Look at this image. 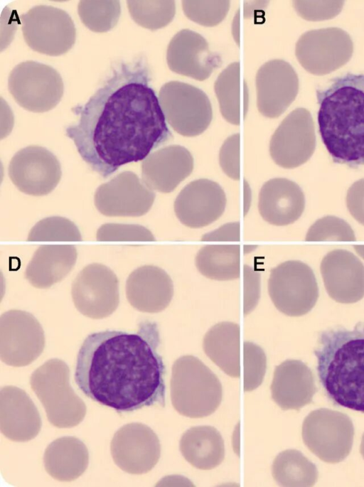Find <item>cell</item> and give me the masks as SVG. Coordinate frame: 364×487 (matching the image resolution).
<instances>
[{
    "label": "cell",
    "instance_id": "cell-25",
    "mask_svg": "<svg viewBox=\"0 0 364 487\" xmlns=\"http://www.w3.org/2000/svg\"><path fill=\"white\" fill-rule=\"evenodd\" d=\"M126 295L129 303L136 310L158 313L164 310L173 298V282L161 268L144 265L128 277Z\"/></svg>",
    "mask_w": 364,
    "mask_h": 487
},
{
    "label": "cell",
    "instance_id": "cell-14",
    "mask_svg": "<svg viewBox=\"0 0 364 487\" xmlns=\"http://www.w3.org/2000/svg\"><path fill=\"white\" fill-rule=\"evenodd\" d=\"M71 294L75 306L82 315L93 319H103L118 307L119 281L109 267L92 263L77 275Z\"/></svg>",
    "mask_w": 364,
    "mask_h": 487
},
{
    "label": "cell",
    "instance_id": "cell-5",
    "mask_svg": "<svg viewBox=\"0 0 364 487\" xmlns=\"http://www.w3.org/2000/svg\"><path fill=\"white\" fill-rule=\"evenodd\" d=\"M222 397L219 379L198 358L187 355L174 362L171 399L179 414L191 418L209 416L219 407Z\"/></svg>",
    "mask_w": 364,
    "mask_h": 487
},
{
    "label": "cell",
    "instance_id": "cell-48",
    "mask_svg": "<svg viewBox=\"0 0 364 487\" xmlns=\"http://www.w3.org/2000/svg\"><path fill=\"white\" fill-rule=\"evenodd\" d=\"M354 249L364 259V245H354Z\"/></svg>",
    "mask_w": 364,
    "mask_h": 487
},
{
    "label": "cell",
    "instance_id": "cell-31",
    "mask_svg": "<svg viewBox=\"0 0 364 487\" xmlns=\"http://www.w3.org/2000/svg\"><path fill=\"white\" fill-rule=\"evenodd\" d=\"M179 448L184 459L201 470L215 468L225 457L223 437L210 426L193 427L188 429L181 438Z\"/></svg>",
    "mask_w": 364,
    "mask_h": 487
},
{
    "label": "cell",
    "instance_id": "cell-47",
    "mask_svg": "<svg viewBox=\"0 0 364 487\" xmlns=\"http://www.w3.org/2000/svg\"><path fill=\"white\" fill-rule=\"evenodd\" d=\"M239 19H240V11H238L237 14L235 15V19H234V23L232 25V33H233V36L235 38V41L237 43V44H240L239 42V33L237 31V29H239Z\"/></svg>",
    "mask_w": 364,
    "mask_h": 487
},
{
    "label": "cell",
    "instance_id": "cell-32",
    "mask_svg": "<svg viewBox=\"0 0 364 487\" xmlns=\"http://www.w3.org/2000/svg\"><path fill=\"white\" fill-rule=\"evenodd\" d=\"M198 270L207 278L226 281L240 276L239 245H208L196 257Z\"/></svg>",
    "mask_w": 364,
    "mask_h": 487
},
{
    "label": "cell",
    "instance_id": "cell-42",
    "mask_svg": "<svg viewBox=\"0 0 364 487\" xmlns=\"http://www.w3.org/2000/svg\"><path fill=\"white\" fill-rule=\"evenodd\" d=\"M296 13L307 21L331 19L337 16L343 6V1H294Z\"/></svg>",
    "mask_w": 364,
    "mask_h": 487
},
{
    "label": "cell",
    "instance_id": "cell-3",
    "mask_svg": "<svg viewBox=\"0 0 364 487\" xmlns=\"http://www.w3.org/2000/svg\"><path fill=\"white\" fill-rule=\"evenodd\" d=\"M316 92L318 131L333 162L364 165V73H346Z\"/></svg>",
    "mask_w": 364,
    "mask_h": 487
},
{
    "label": "cell",
    "instance_id": "cell-28",
    "mask_svg": "<svg viewBox=\"0 0 364 487\" xmlns=\"http://www.w3.org/2000/svg\"><path fill=\"white\" fill-rule=\"evenodd\" d=\"M77 256L73 245H41L27 265L25 277L34 287L48 288L68 275Z\"/></svg>",
    "mask_w": 364,
    "mask_h": 487
},
{
    "label": "cell",
    "instance_id": "cell-11",
    "mask_svg": "<svg viewBox=\"0 0 364 487\" xmlns=\"http://www.w3.org/2000/svg\"><path fill=\"white\" fill-rule=\"evenodd\" d=\"M23 38L33 50L51 56L67 53L74 45L76 29L69 14L58 8L38 5L21 16Z\"/></svg>",
    "mask_w": 364,
    "mask_h": 487
},
{
    "label": "cell",
    "instance_id": "cell-7",
    "mask_svg": "<svg viewBox=\"0 0 364 487\" xmlns=\"http://www.w3.org/2000/svg\"><path fill=\"white\" fill-rule=\"evenodd\" d=\"M159 100L168 124L179 134L196 137L205 132L213 119L207 95L179 81H170L160 89Z\"/></svg>",
    "mask_w": 364,
    "mask_h": 487
},
{
    "label": "cell",
    "instance_id": "cell-23",
    "mask_svg": "<svg viewBox=\"0 0 364 487\" xmlns=\"http://www.w3.org/2000/svg\"><path fill=\"white\" fill-rule=\"evenodd\" d=\"M38 410L22 389L5 386L0 390V428L9 439L24 442L34 439L41 431Z\"/></svg>",
    "mask_w": 364,
    "mask_h": 487
},
{
    "label": "cell",
    "instance_id": "cell-16",
    "mask_svg": "<svg viewBox=\"0 0 364 487\" xmlns=\"http://www.w3.org/2000/svg\"><path fill=\"white\" fill-rule=\"evenodd\" d=\"M155 196L136 174L124 171L98 187L95 205L106 216L139 217L151 209Z\"/></svg>",
    "mask_w": 364,
    "mask_h": 487
},
{
    "label": "cell",
    "instance_id": "cell-35",
    "mask_svg": "<svg viewBox=\"0 0 364 487\" xmlns=\"http://www.w3.org/2000/svg\"><path fill=\"white\" fill-rule=\"evenodd\" d=\"M127 4L132 18L151 31L167 26L176 13L173 0H128Z\"/></svg>",
    "mask_w": 364,
    "mask_h": 487
},
{
    "label": "cell",
    "instance_id": "cell-26",
    "mask_svg": "<svg viewBox=\"0 0 364 487\" xmlns=\"http://www.w3.org/2000/svg\"><path fill=\"white\" fill-rule=\"evenodd\" d=\"M304 208V194L299 186L291 180L272 178L260 189L259 212L272 225L284 226L294 223L301 217Z\"/></svg>",
    "mask_w": 364,
    "mask_h": 487
},
{
    "label": "cell",
    "instance_id": "cell-43",
    "mask_svg": "<svg viewBox=\"0 0 364 487\" xmlns=\"http://www.w3.org/2000/svg\"><path fill=\"white\" fill-rule=\"evenodd\" d=\"M240 136L234 134L226 139L219 153V163L223 172L234 180L240 178Z\"/></svg>",
    "mask_w": 364,
    "mask_h": 487
},
{
    "label": "cell",
    "instance_id": "cell-45",
    "mask_svg": "<svg viewBox=\"0 0 364 487\" xmlns=\"http://www.w3.org/2000/svg\"><path fill=\"white\" fill-rule=\"evenodd\" d=\"M346 205L350 215L364 225V178L356 181L350 186Z\"/></svg>",
    "mask_w": 364,
    "mask_h": 487
},
{
    "label": "cell",
    "instance_id": "cell-46",
    "mask_svg": "<svg viewBox=\"0 0 364 487\" xmlns=\"http://www.w3.org/2000/svg\"><path fill=\"white\" fill-rule=\"evenodd\" d=\"M240 225L239 222L229 223L214 231L205 234L203 241H240Z\"/></svg>",
    "mask_w": 364,
    "mask_h": 487
},
{
    "label": "cell",
    "instance_id": "cell-17",
    "mask_svg": "<svg viewBox=\"0 0 364 487\" xmlns=\"http://www.w3.org/2000/svg\"><path fill=\"white\" fill-rule=\"evenodd\" d=\"M56 156L44 147L29 146L16 152L9 166V175L21 192L41 196L50 193L61 178Z\"/></svg>",
    "mask_w": 364,
    "mask_h": 487
},
{
    "label": "cell",
    "instance_id": "cell-41",
    "mask_svg": "<svg viewBox=\"0 0 364 487\" xmlns=\"http://www.w3.org/2000/svg\"><path fill=\"white\" fill-rule=\"evenodd\" d=\"M96 238L102 242H151L155 237L149 230L139 225L107 223L100 226Z\"/></svg>",
    "mask_w": 364,
    "mask_h": 487
},
{
    "label": "cell",
    "instance_id": "cell-8",
    "mask_svg": "<svg viewBox=\"0 0 364 487\" xmlns=\"http://www.w3.org/2000/svg\"><path fill=\"white\" fill-rule=\"evenodd\" d=\"M268 292L275 307L289 316L307 314L318 298L313 270L299 260L286 261L271 270Z\"/></svg>",
    "mask_w": 364,
    "mask_h": 487
},
{
    "label": "cell",
    "instance_id": "cell-49",
    "mask_svg": "<svg viewBox=\"0 0 364 487\" xmlns=\"http://www.w3.org/2000/svg\"><path fill=\"white\" fill-rule=\"evenodd\" d=\"M360 454H361L363 458L364 459V434H363V437H362L361 444H360Z\"/></svg>",
    "mask_w": 364,
    "mask_h": 487
},
{
    "label": "cell",
    "instance_id": "cell-21",
    "mask_svg": "<svg viewBox=\"0 0 364 487\" xmlns=\"http://www.w3.org/2000/svg\"><path fill=\"white\" fill-rule=\"evenodd\" d=\"M169 69L178 74L203 81L221 64L220 57L213 53L199 33L183 29L171 40L166 52Z\"/></svg>",
    "mask_w": 364,
    "mask_h": 487
},
{
    "label": "cell",
    "instance_id": "cell-40",
    "mask_svg": "<svg viewBox=\"0 0 364 487\" xmlns=\"http://www.w3.org/2000/svg\"><path fill=\"white\" fill-rule=\"evenodd\" d=\"M243 385L245 391H252L262 382L267 368V358L263 349L257 344L243 343Z\"/></svg>",
    "mask_w": 364,
    "mask_h": 487
},
{
    "label": "cell",
    "instance_id": "cell-37",
    "mask_svg": "<svg viewBox=\"0 0 364 487\" xmlns=\"http://www.w3.org/2000/svg\"><path fill=\"white\" fill-rule=\"evenodd\" d=\"M31 242H55L82 240L77 227L70 220L53 216L38 222L31 230L28 238Z\"/></svg>",
    "mask_w": 364,
    "mask_h": 487
},
{
    "label": "cell",
    "instance_id": "cell-18",
    "mask_svg": "<svg viewBox=\"0 0 364 487\" xmlns=\"http://www.w3.org/2000/svg\"><path fill=\"white\" fill-rule=\"evenodd\" d=\"M110 451L115 464L131 474L150 471L158 463L161 445L156 433L147 425L132 422L114 434Z\"/></svg>",
    "mask_w": 364,
    "mask_h": 487
},
{
    "label": "cell",
    "instance_id": "cell-33",
    "mask_svg": "<svg viewBox=\"0 0 364 487\" xmlns=\"http://www.w3.org/2000/svg\"><path fill=\"white\" fill-rule=\"evenodd\" d=\"M272 473L281 486H312L318 480L316 465L296 449L279 453L273 461Z\"/></svg>",
    "mask_w": 364,
    "mask_h": 487
},
{
    "label": "cell",
    "instance_id": "cell-24",
    "mask_svg": "<svg viewBox=\"0 0 364 487\" xmlns=\"http://www.w3.org/2000/svg\"><path fill=\"white\" fill-rule=\"evenodd\" d=\"M193 158L191 152L180 145L161 148L143 160V181L152 190L161 193L173 191L192 173Z\"/></svg>",
    "mask_w": 364,
    "mask_h": 487
},
{
    "label": "cell",
    "instance_id": "cell-38",
    "mask_svg": "<svg viewBox=\"0 0 364 487\" xmlns=\"http://www.w3.org/2000/svg\"><path fill=\"white\" fill-rule=\"evenodd\" d=\"M228 0H183L184 14L193 22L204 26L219 24L226 16L230 9Z\"/></svg>",
    "mask_w": 364,
    "mask_h": 487
},
{
    "label": "cell",
    "instance_id": "cell-1",
    "mask_svg": "<svg viewBox=\"0 0 364 487\" xmlns=\"http://www.w3.org/2000/svg\"><path fill=\"white\" fill-rule=\"evenodd\" d=\"M149 71L141 60L122 63L65 129L82 159L107 178L124 164L146 159L171 137Z\"/></svg>",
    "mask_w": 364,
    "mask_h": 487
},
{
    "label": "cell",
    "instance_id": "cell-19",
    "mask_svg": "<svg viewBox=\"0 0 364 487\" xmlns=\"http://www.w3.org/2000/svg\"><path fill=\"white\" fill-rule=\"evenodd\" d=\"M299 77L293 67L281 59L263 64L256 75L257 106L268 118L283 114L299 92Z\"/></svg>",
    "mask_w": 364,
    "mask_h": 487
},
{
    "label": "cell",
    "instance_id": "cell-34",
    "mask_svg": "<svg viewBox=\"0 0 364 487\" xmlns=\"http://www.w3.org/2000/svg\"><path fill=\"white\" fill-rule=\"evenodd\" d=\"M214 90L223 118L230 124L239 125L241 111L239 62L230 64L220 73L215 82Z\"/></svg>",
    "mask_w": 364,
    "mask_h": 487
},
{
    "label": "cell",
    "instance_id": "cell-27",
    "mask_svg": "<svg viewBox=\"0 0 364 487\" xmlns=\"http://www.w3.org/2000/svg\"><path fill=\"white\" fill-rule=\"evenodd\" d=\"M317 392L311 369L299 360L276 366L271 385L272 398L284 410H299L311 403Z\"/></svg>",
    "mask_w": 364,
    "mask_h": 487
},
{
    "label": "cell",
    "instance_id": "cell-4",
    "mask_svg": "<svg viewBox=\"0 0 364 487\" xmlns=\"http://www.w3.org/2000/svg\"><path fill=\"white\" fill-rule=\"evenodd\" d=\"M321 385L335 405L364 414V321L320 333L314 349Z\"/></svg>",
    "mask_w": 364,
    "mask_h": 487
},
{
    "label": "cell",
    "instance_id": "cell-36",
    "mask_svg": "<svg viewBox=\"0 0 364 487\" xmlns=\"http://www.w3.org/2000/svg\"><path fill=\"white\" fill-rule=\"evenodd\" d=\"M77 12L82 23L90 30L103 33L113 28L120 14V2L117 0H82Z\"/></svg>",
    "mask_w": 364,
    "mask_h": 487
},
{
    "label": "cell",
    "instance_id": "cell-2",
    "mask_svg": "<svg viewBox=\"0 0 364 487\" xmlns=\"http://www.w3.org/2000/svg\"><path fill=\"white\" fill-rule=\"evenodd\" d=\"M158 341L155 326L149 322L133 333L106 330L88 335L77 356L78 388L119 413L164 404V367Z\"/></svg>",
    "mask_w": 364,
    "mask_h": 487
},
{
    "label": "cell",
    "instance_id": "cell-15",
    "mask_svg": "<svg viewBox=\"0 0 364 487\" xmlns=\"http://www.w3.org/2000/svg\"><path fill=\"white\" fill-rule=\"evenodd\" d=\"M315 148L314 123L310 112L303 107L294 109L283 119L269 142L272 159L284 168L306 163Z\"/></svg>",
    "mask_w": 364,
    "mask_h": 487
},
{
    "label": "cell",
    "instance_id": "cell-12",
    "mask_svg": "<svg viewBox=\"0 0 364 487\" xmlns=\"http://www.w3.org/2000/svg\"><path fill=\"white\" fill-rule=\"evenodd\" d=\"M353 43L344 30L331 27L303 33L296 43L300 65L314 75H327L346 64L352 57Z\"/></svg>",
    "mask_w": 364,
    "mask_h": 487
},
{
    "label": "cell",
    "instance_id": "cell-6",
    "mask_svg": "<svg viewBox=\"0 0 364 487\" xmlns=\"http://www.w3.org/2000/svg\"><path fill=\"white\" fill-rule=\"evenodd\" d=\"M30 385L51 424L58 428H71L83 420L87 407L72 388L70 370L63 360H47L33 372Z\"/></svg>",
    "mask_w": 364,
    "mask_h": 487
},
{
    "label": "cell",
    "instance_id": "cell-39",
    "mask_svg": "<svg viewBox=\"0 0 364 487\" xmlns=\"http://www.w3.org/2000/svg\"><path fill=\"white\" fill-rule=\"evenodd\" d=\"M306 241H355V233L344 220L327 215L317 220L309 229Z\"/></svg>",
    "mask_w": 364,
    "mask_h": 487
},
{
    "label": "cell",
    "instance_id": "cell-30",
    "mask_svg": "<svg viewBox=\"0 0 364 487\" xmlns=\"http://www.w3.org/2000/svg\"><path fill=\"white\" fill-rule=\"evenodd\" d=\"M203 348L205 353L224 373L232 378L240 376V327L237 323L223 321L205 333Z\"/></svg>",
    "mask_w": 364,
    "mask_h": 487
},
{
    "label": "cell",
    "instance_id": "cell-22",
    "mask_svg": "<svg viewBox=\"0 0 364 487\" xmlns=\"http://www.w3.org/2000/svg\"><path fill=\"white\" fill-rule=\"evenodd\" d=\"M321 273L329 296L352 304L364 296V265L352 252L341 249L328 252L321 262Z\"/></svg>",
    "mask_w": 364,
    "mask_h": 487
},
{
    "label": "cell",
    "instance_id": "cell-29",
    "mask_svg": "<svg viewBox=\"0 0 364 487\" xmlns=\"http://www.w3.org/2000/svg\"><path fill=\"white\" fill-rule=\"evenodd\" d=\"M43 464L46 472L60 481H72L87 469L89 453L85 444L74 437H63L46 449Z\"/></svg>",
    "mask_w": 364,
    "mask_h": 487
},
{
    "label": "cell",
    "instance_id": "cell-20",
    "mask_svg": "<svg viewBox=\"0 0 364 487\" xmlns=\"http://www.w3.org/2000/svg\"><path fill=\"white\" fill-rule=\"evenodd\" d=\"M226 196L216 182L200 178L187 184L174 202V211L179 221L191 228L207 226L223 213Z\"/></svg>",
    "mask_w": 364,
    "mask_h": 487
},
{
    "label": "cell",
    "instance_id": "cell-13",
    "mask_svg": "<svg viewBox=\"0 0 364 487\" xmlns=\"http://www.w3.org/2000/svg\"><path fill=\"white\" fill-rule=\"evenodd\" d=\"M45 336L38 321L31 313L9 310L0 318V358L5 364L23 367L43 352Z\"/></svg>",
    "mask_w": 364,
    "mask_h": 487
},
{
    "label": "cell",
    "instance_id": "cell-9",
    "mask_svg": "<svg viewBox=\"0 0 364 487\" xmlns=\"http://www.w3.org/2000/svg\"><path fill=\"white\" fill-rule=\"evenodd\" d=\"M354 427L346 414L326 408L311 412L302 424V439L308 449L323 461L338 463L350 454Z\"/></svg>",
    "mask_w": 364,
    "mask_h": 487
},
{
    "label": "cell",
    "instance_id": "cell-10",
    "mask_svg": "<svg viewBox=\"0 0 364 487\" xmlns=\"http://www.w3.org/2000/svg\"><path fill=\"white\" fill-rule=\"evenodd\" d=\"M9 92L23 109L33 112L52 109L64 90L62 77L51 66L33 60L18 64L8 79Z\"/></svg>",
    "mask_w": 364,
    "mask_h": 487
},
{
    "label": "cell",
    "instance_id": "cell-44",
    "mask_svg": "<svg viewBox=\"0 0 364 487\" xmlns=\"http://www.w3.org/2000/svg\"><path fill=\"white\" fill-rule=\"evenodd\" d=\"M244 312L247 314L255 308L259 297V274L247 265H244Z\"/></svg>",
    "mask_w": 364,
    "mask_h": 487
}]
</instances>
